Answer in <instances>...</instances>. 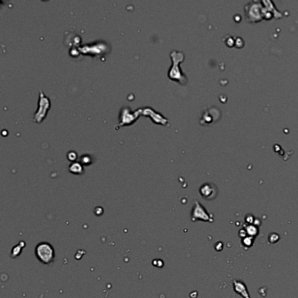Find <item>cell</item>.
<instances>
[{
	"mask_svg": "<svg viewBox=\"0 0 298 298\" xmlns=\"http://www.w3.org/2000/svg\"><path fill=\"white\" fill-rule=\"evenodd\" d=\"M170 56L172 64L168 71V78L173 82L180 83L181 85H186L188 79L180 68V64L185 60V53L181 51L173 50L170 52Z\"/></svg>",
	"mask_w": 298,
	"mask_h": 298,
	"instance_id": "1",
	"label": "cell"
},
{
	"mask_svg": "<svg viewBox=\"0 0 298 298\" xmlns=\"http://www.w3.org/2000/svg\"><path fill=\"white\" fill-rule=\"evenodd\" d=\"M35 254L38 260L44 264H49L54 260V250L51 244L47 242H40L35 248Z\"/></svg>",
	"mask_w": 298,
	"mask_h": 298,
	"instance_id": "2",
	"label": "cell"
},
{
	"mask_svg": "<svg viewBox=\"0 0 298 298\" xmlns=\"http://www.w3.org/2000/svg\"><path fill=\"white\" fill-rule=\"evenodd\" d=\"M51 108V102L50 99L46 96V94L42 90H40V97L38 103V109L33 116V122L36 124H40L44 119L46 118L48 110Z\"/></svg>",
	"mask_w": 298,
	"mask_h": 298,
	"instance_id": "3",
	"label": "cell"
},
{
	"mask_svg": "<svg viewBox=\"0 0 298 298\" xmlns=\"http://www.w3.org/2000/svg\"><path fill=\"white\" fill-rule=\"evenodd\" d=\"M142 115V108H138L136 111H132L128 107H124L120 112L119 118L121 120L120 124L117 125L119 128L124 126H129L136 122L139 115Z\"/></svg>",
	"mask_w": 298,
	"mask_h": 298,
	"instance_id": "4",
	"label": "cell"
},
{
	"mask_svg": "<svg viewBox=\"0 0 298 298\" xmlns=\"http://www.w3.org/2000/svg\"><path fill=\"white\" fill-rule=\"evenodd\" d=\"M220 115L221 112L219 108H217L216 107H211L203 112L200 118V124L202 125H209V124H214L217 121H219Z\"/></svg>",
	"mask_w": 298,
	"mask_h": 298,
	"instance_id": "5",
	"label": "cell"
},
{
	"mask_svg": "<svg viewBox=\"0 0 298 298\" xmlns=\"http://www.w3.org/2000/svg\"><path fill=\"white\" fill-rule=\"evenodd\" d=\"M142 115L144 116H149V118L151 119V121L156 124L167 126L169 124L168 119L165 118L163 115L157 112L156 110H154L150 107H145V108H142Z\"/></svg>",
	"mask_w": 298,
	"mask_h": 298,
	"instance_id": "6",
	"label": "cell"
},
{
	"mask_svg": "<svg viewBox=\"0 0 298 298\" xmlns=\"http://www.w3.org/2000/svg\"><path fill=\"white\" fill-rule=\"evenodd\" d=\"M201 196L206 199H213L218 194V189L215 185L212 183H206L199 189Z\"/></svg>",
	"mask_w": 298,
	"mask_h": 298,
	"instance_id": "7",
	"label": "cell"
},
{
	"mask_svg": "<svg viewBox=\"0 0 298 298\" xmlns=\"http://www.w3.org/2000/svg\"><path fill=\"white\" fill-rule=\"evenodd\" d=\"M191 219H192L193 221L197 220H203L206 221L209 220L208 219V214H207V212L205 210V208L201 206L198 201H196L195 206L193 207Z\"/></svg>",
	"mask_w": 298,
	"mask_h": 298,
	"instance_id": "8",
	"label": "cell"
},
{
	"mask_svg": "<svg viewBox=\"0 0 298 298\" xmlns=\"http://www.w3.org/2000/svg\"><path fill=\"white\" fill-rule=\"evenodd\" d=\"M234 288H235V290L236 292L241 295L244 298H249V295L247 294V288H246V286L243 284V283H241V282H234Z\"/></svg>",
	"mask_w": 298,
	"mask_h": 298,
	"instance_id": "9",
	"label": "cell"
},
{
	"mask_svg": "<svg viewBox=\"0 0 298 298\" xmlns=\"http://www.w3.org/2000/svg\"><path fill=\"white\" fill-rule=\"evenodd\" d=\"M69 171L72 172L73 174L82 175L84 173V169H83L82 165H81L80 163L73 162L72 165H70V166H69Z\"/></svg>",
	"mask_w": 298,
	"mask_h": 298,
	"instance_id": "10",
	"label": "cell"
},
{
	"mask_svg": "<svg viewBox=\"0 0 298 298\" xmlns=\"http://www.w3.org/2000/svg\"><path fill=\"white\" fill-rule=\"evenodd\" d=\"M67 158L70 160V161H75V159L77 158V154L73 151H71L67 154Z\"/></svg>",
	"mask_w": 298,
	"mask_h": 298,
	"instance_id": "11",
	"label": "cell"
},
{
	"mask_svg": "<svg viewBox=\"0 0 298 298\" xmlns=\"http://www.w3.org/2000/svg\"><path fill=\"white\" fill-rule=\"evenodd\" d=\"M87 157H89V156H83L82 157L81 160H82V164L86 165H88L91 164V157L88 158V159H87Z\"/></svg>",
	"mask_w": 298,
	"mask_h": 298,
	"instance_id": "12",
	"label": "cell"
}]
</instances>
